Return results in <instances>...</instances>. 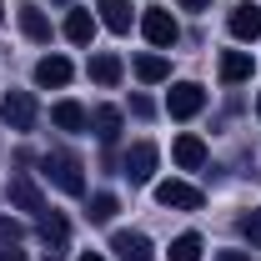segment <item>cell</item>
Wrapping results in <instances>:
<instances>
[{
    "instance_id": "12",
    "label": "cell",
    "mask_w": 261,
    "mask_h": 261,
    "mask_svg": "<svg viewBox=\"0 0 261 261\" xmlns=\"http://www.w3.org/2000/svg\"><path fill=\"white\" fill-rule=\"evenodd\" d=\"M96 10H100V25L106 31H116V35L130 31V0H96Z\"/></svg>"
},
{
    "instance_id": "11",
    "label": "cell",
    "mask_w": 261,
    "mask_h": 261,
    "mask_svg": "<svg viewBox=\"0 0 261 261\" xmlns=\"http://www.w3.org/2000/svg\"><path fill=\"white\" fill-rule=\"evenodd\" d=\"M171 156H176L181 171H201V166H206V141H201V136H176V151H171Z\"/></svg>"
},
{
    "instance_id": "1",
    "label": "cell",
    "mask_w": 261,
    "mask_h": 261,
    "mask_svg": "<svg viewBox=\"0 0 261 261\" xmlns=\"http://www.w3.org/2000/svg\"><path fill=\"white\" fill-rule=\"evenodd\" d=\"M40 171H45V181H56L65 196H86V176H81V161H75L70 151H45V156H40Z\"/></svg>"
},
{
    "instance_id": "18",
    "label": "cell",
    "mask_w": 261,
    "mask_h": 261,
    "mask_svg": "<svg viewBox=\"0 0 261 261\" xmlns=\"http://www.w3.org/2000/svg\"><path fill=\"white\" fill-rule=\"evenodd\" d=\"M91 81H96V86H116V81H121V56H111V50L91 56Z\"/></svg>"
},
{
    "instance_id": "24",
    "label": "cell",
    "mask_w": 261,
    "mask_h": 261,
    "mask_svg": "<svg viewBox=\"0 0 261 261\" xmlns=\"http://www.w3.org/2000/svg\"><path fill=\"white\" fill-rule=\"evenodd\" d=\"M20 236H25V226H20V221H10V216H0V241H10V246H15Z\"/></svg>"
},
{
    "instance_id": "25",
    "label": "cell",
    "mask_w": 261,
    "mask_h": 261,
    "mask_svg": "<svg viewBox=\"0 0 261 261\" xmlns=\"http://www.w3.org/2000/svg\"><path fill=\"white\" fill-rule=\"evenodd\" d=\"M176 5H181V10H206L211 0H176Z\"/></svg>"
},
{
    "instance_id": "13",
    "label": "cell",
    "mask_w": 261,
    "mask_h": 261,
    "mask_svg": "<svg viewBox=\"0 0 261 261\" xmlns=\"http://www.w3.org/2000/svg\"><path fill=\"white\" fill-rule=\"evenodd\" d=\"M20 31H25V40H35V45L50 40V20H45L40 5H20Z\"/></svg>"
},
{
    "instance_id": "3",
    "label": "cell",
    "mask_w": 261,
    "mask_h": 261,
    "mask_svg": "<svg viewBox=\"0 0 261 261\" xmlns=\"http://www.w3.org/2000/svg\"><path fill=\"white\" fill-rule=\"evenodd\" d=\"M201 106H206V91H201L196 81H176V86L166 91V111H171L176 121H191Z\"/></svg>"
},
{
    "instance_id": "2",
    "label": "cell",
    "mask_w": 261,
    "mask_h": 261,
    "mask_svg": "<svg viewBox=\"0 0 261 261\" xmlns=\"http://www.w3.org/2000/svg\"><path fill=\"white\" fill-rule=\"evenodd\" d=\"M141 35H146L156 50H166V45L181 40V25H176V15H171L166 5H146V10H141Z\"/></svg>"
},
{
    "instance_id": "19",
    "label": "cell",
    "mask_w": 261,
    "mask_h": 261,
    "mask_svg": "<svg viewBox=\"0 0 261 261\" xmlns=\"http://www.w3.org/2000/svg\"><path fill=\"white\" fill-rule=\"evenodd\" d=\"M136 75H141L146 86H156V81H166V75H171V61H166V56H156V50H146V56H136Z\"/></svg>"
},
{
    "instance_id": "9",
    "label": "cell",
    "mask_w": 261,
    "mask_h": 261,
    "mask_svg": "<svg viewBox=\"0 0 261 261\" xmlns=\"http://www.w3.org/2000/svg\"><path fill=\"white\" fill-rule=\"evenodd\" d=\"M226 25H231V35H236V40H256V35H261V5H251V0L231 5Z\"/></svg>"
},
{
    "instance_id": "5",
    "label": "cell",
    "mask_w": 261,
    "mask_h": 261,
    "mask_svg": "<svg viewBox=\"0 0 261 261\" xmlns=\"http://www.w3.org/2000/svg\"><path fill=\"white\" fill-rule=\"evenodd\" d=\"M0 116H5L10 130H31L35 126V96L31 91H10V96L0 100Z\"/></svg>"
},
{
    "instance_id": "10",
    "label": "cell",
    "mask_w": 261,
    "mask_h": 261,
    "mask_svg": "<svg viewBox=\"0 0 261 261\" xmlns=\"http://www.w3.org/2000/svg\"><path fill=\"white\" fill-rule=\"evenodd\" d=\"M111 251L121 261H146L151 256V236H146V231H116V236H111Z\"/></svg>"
},
{
    "instance_id": "22",
    "label": "cell",
    "mask_w": 261,
    "mask_h": 261,
    "mask_svg": "<svg viewBox=\"0 0 261 261\" xmlns=\"http://www.w3.org/2000/svg\"><path fill=\"white\" fill-rule=\"evenodd\" d=\"M166 256H171V261H201V236H196V231H181V236L171 241Z\"/></svg>"
},
{
    "instance_id": "29",
    "label": "cell",
    "mask_w": 261,
    "mask_h": 261,
    "mask_svg": "<svg viewBox=\"0 0 261 261\" xmlns=\"http://www.w3.org/2000/svg\"><path fill=\"white\" fill-rule=\"evenodd\" d=\"M256 116H261V96H256Z\"/></svg>"
},
{
    "instance_id": "4",
    "label": "cell",
    "mask_w": 261,
    "mask_h": 261,
    "mask_svg": "<svg viewBox=\"0 0 261 261\" xmlns=\"http://www.w3.org/2000/svg\"><path fill=\"white\" fill-rule=\"evenodd\" d=\"M35 236H40V246H45V261H61L65 256V241H70V226H65V216L45 211L40 226H35Z\"/></svg>"
},
{
    "instance_id": "20",
    "label": "cell",
    "mask_w": 261,
    "mask_h": 261,
    "mask_svg": "<svg viewBox=\"0 0 261 261\" xmlns=\"http://www.w3.org/2000/svg\"><path fill=\"white\" fill-rule=\"evenodd\" d=\"M91 126H96V136L106 146H116V136H121V111H116V106H100L96 116H91Z\"/></svg>"
},
{
    "instance_id": "27",
    "label": "cell",
    "mask_w": 261,
    "mask_h": 261,
    "mask_svg": "<svg viewBox=\"0 0 261 261\" xmlns=\"http://www.w3.org/2000/svg\"><path fill=\"white\" fill-rule=\"evenodd\" d=\"M0 261H25V256H20V251H0Z\"/></svg>"
},
{
    "instance_id": "17",
    "label": "cell",
    "mask_w": 261,
    "mask_h": 261,
    "mask_svg": "<svg viewBox=\"0 0 261 261\" xmlns=\"http://www.w3.org/2000/svg\"><path fill=\"white\" fill-rule=\"evenodd\" d=\"M91 35H96V15H91V10H70V15H65V40L91 45Z\"/></svg>"
},
{
    "instance_id": "23",
    "label": "cell",
    "mask_w": 261,
    "mask_h": 261,
    "mask_svg": "<svg viewBox=\"0 0 261 261\" xmlns=\"http://www.w3.org/2000/svg\"><path fill=\"white\" fill-rule=\"evenodd\" d=\"M241 236H246L251 246H261V211H246V216H241Z\"/></svg>"
},
{
    "instance_id": "7",
    "label": "cell",
    "mask_w": 261,
    "mask_h": 261,
    "mask_svg": "<svg viewBox=\"0 0 261 261\" xmlns=\"http://www.w3.org/2000/svg\"><path fill=\"white\" fill-rule=\"evenodd\" d=\"M10 201H15L20 211H31L35 221L45 216V196H40V186H35L25 171H15V176H10Z\"/></svg>"
},
{
    "instance_id": "28",
    "label": "cell",
    "mask_w": 261,
    "mask_h": 261,
    "mask_svg": "<svg viewBox=\"0 0 261 261\" xmlns=\"http://www.w3.org/2000/svg\"><path fill=\"white\" fill-rule=\"evenodd\" d=\"M81 261H106V256H100V251H86V256H81Z\"/></svg>"
},
{
    "instance_id": "15",
    "label": "cell",
    "mask_w": 261,
    "mask_h": 261,
    "mask_svg": "<svg viewBox=\"0 0 261 261\" xmlns=\"http://www.w3.org/2000/svg\"><path fill=\"white\" fill-rule=\"evenodd\" d=\"M50 121L61 130H86L91 126V116H86V106H75V100H56V111H50Z\"/></svg>"
},
{
    "instance_id": "14",
    "label": "cell",
    "mask_w": 261,
    "mask_h": 261,
    "mask_svg": "<svg viewBox=\"0 0 261 261\" xmlns=\"http://www.w3.org/2000/svg\"><path fill=\"white\" fill-rule=\"evenodd\" d=\"M65 81H70V61L65 56H45V61L35 65V86L50 91V86H65Z\"/></svg>"
},
{
    "instance_id": "16",
    "label": "cell",
    "mask_w": 261,
    "mask_h": 261,
    "mask_svg": "<svg viewBox=\"0 0 261 261\" xmlns=\"http://www.w3.org/2000/svg\"><path fill=\"white\" fill-rule=\"evenodd\" d=\"M221 81H226V86L251 81V56H246V50H221Z\"/></svg>"
},
{
    "instance_id": "6",
    "label": "cell",
    "mask_w": 261,
    "mask_h": 261,
    "mask_svg": "<svg viewBox=\"0 0 261 261\" xmlns=\"http://www.w3.org/2000/svg\"><path fill=\"white\" fill-rule=\"evenodd\" d=\"M121 176H130V186H146L151 176H156V146L151 141H136L126 151V171Z\"/></svg>"
},
{
    "instance_id": "21",
    "label": "cell",
    "mask_w": 261,
    "mask_h": 261,
    "mask_svg": "<svg viewBox=\"0 0 261 261\" xmlns=\"http://www.w3.org/2000/svg\"><path fill=\"white\" fill-rule=\"evenodd\" d=\"M116 211H121V201H116L111 191H96V196H91V206H86V216H91L96 226H106V221H111Z\"/></svg>"
},
{
    "instance_id": "26",
    "label": "cell",
    "mask_w": 261,
    "mask_h": 261,
    "mask_svg": "<svg viewBox=\"0 0 261 261\" xmlns=\"http://www.w3.org/2000/svg\"><path fill=\"white\" fill-rule=\"evenodd\" d=\"M216 261H251V256H246V251H221Z\"/></svg>"
},
{
    "instance_id": "8",
    "label": "cell",
    "mask_w": 261,
    "mask_h": 261,
    "mask_svg": "<svg viewBox=\"0 0 261 261\" xmlns=\"http://www.w3.org/2000/svg\"><path fill=\"white\" fill-rule=\"evenodd\" d=\"M156 201H161L166 211H196V206H201V191L186 186V181H161V186H156Z\"/></svg>"
}]
</instances>
